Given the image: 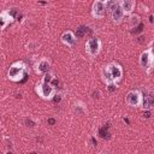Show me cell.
Returning <instances> with one entry per match:
<instances>
[{
  "instance_id": "cell-3",
  "label": "cell",
  "mask_w": 154,
  "mask_h": 154,
  "mask_svg": "<svg viewBox=\"0 0 154 154\" xmlns=\"http://www.w3.org/2000/svg\"><path fill=\"white\" fill-rule=\"evenodd\" d=\"M25 72H26V65L23 61H16L10 66L7 77L12 82H20L25 76Z\"/></svg>"
},
{
  "instance_id": "cell-11",
  "label": "cell",
  "mask_w": 154,
  "mask_h": 154,
  "mask_svg": "<svg viewBox=\"0 0 154 154\" xmlns=\"http://www.w3.org/2000/svg\"><path fill=\"white\" fill-rule=\"evenodd\" d=\"M61 42L64 45H66L67 47H72L76 43V36L72 31H65L61 35Z\"/></svg>"
},
{
  "instance_id": "cell-19",
  "label": "cell",
  "mask_w": 154,
  "mask_h": 154,
  "mask_svg": "<svg viewBox=\"0 0 154 154\" xmlns=\"http://www.w3.org/2000/svg\"><path fill=\"white\" fill-rule=\"evenodd\" d=\"M60 100H61V95L60 94H55L54 97H53V101L54 102H60Z\"/></svg>"
},
{
  "instance_id": "cell-8",
  "label": "cell",
  "mask_w": 154,
  "mask_h": 154,
  "mask_svg": "<svg viewBox=\"0 0 154 154\" xmlns=\"http://www.w3.org/2000/svg\"><path fill=\"white\" fill-rule=\"evenodd\" d=\"M124 16H125V13H124V11L120 6V2L113 4L112 7H111V18H112L113 23H117V24L120 23L123 20Z\"/></svg>"
},
{
  "instance_id": "cell-4",
  "label": "cell",
  "mask_w": 154,
  "mask_h": 154,
  "mask_svg": "<svg viewBox=\"0 0 154 154\" xmlns=\"http://www.w3.org/2000/svg\"><path fill=\"white\" fill-rule=\"evenodd\" d=\"M140 65L147 73H150V71L154 69V53L152 48H148L141 53Z\"/></svg>"
},
{
  "instance_id": "cell-2",
  "label": "cell",
  "mask_w": 154,
  "mask_h": 154,
  "mask_svg": "<svg viewBox=\"0 0 154 154\" xmlns=\"http://www.w3.org/2000/svg\"><path fill=\"white\" fill-rule=\"evenodd\" d=\"M35 91L36 94L43 99V100H53L54 95L57 94L55 91V87L51 83V82H46V81H41L38 83H36L35 85Z\"/></svg>"
},
{
  "instance_id": "cell-13",
  "label": "cell",
  "mask_w": 154,
  "mask_h": 154,
  "mask_svg": "<svg viewBox=\"0 0 154 154\" xmlns=\"http://www.w3.org/2000/svg\"><path fill=\"white\" fill-rule=\"evenodd\" d=\"M119 2H120V6H122L125 16L132 13V11L135 8V0H120Z\"/></svg>"
},
{
  "instance_id": "cell-21",
  "label": "cell",
  "mask_w": 154,
  "mask_h": 154,
  "mask_svg": "<svg viewBox=\"0 0 154 154\" xmlns=\"http://www.w3.org/2000/svg\"><path fill=\"white\" fill-rule=\"evenodd\" d=\"M54 123H55V120H54V119H52V118H51V119H48V124H52V125H53Z\"/></svg>"
},
{
  "instance_id": "cell-6",
  "label": "cell",
  "mask_w": 154,
  "mask_h": 154,
  "mask_svg": "<svg viewBox=\"0 0 154 154\" xmlns=\"http://www.w3.org/2000/svg\"><path fill=\"white\" fill-rule=\"evenodd\" d=\"M142 100H143V95L140 90H130L126 96H125V101L129 106L131 107H140L142 106Z\"/></svg>"
},
{
  "instance_id": "cell-22",
  "label": "cell",
  "mask_w": 154,
  "mask_h": 154,
  "mask_svg": "<svg viewBox=\"0 0 154 154\" xmlns=\"http://www.w3.org/2000/svg\"><path fill=\"white\" fill-rule=\"evenodd\" d=\"M143 116H144L146 118H149V117H150V113H149V112H146V113H143Z\"/></svg>"
},
{
  "instance_id": "cell-14",
  "label": "cell",
  "mask_w": 154,
  "mask_h": 154,
  "mask_svg": "<svg viewBox=\"0 0 154 154\" xmlns=\"http://www.w3.org/2000/svg\"><path fill=\"white\" fill-rule=\"evenodd\" d=\"M87 32H88V28H87V26H84V25H81V26H78V28H77L76 36H77L78 38H82V37H84V36L87 35Z\"/></svg>"
},
{
  "instance_id": "cell-23",
  "label": "cell",
  "mask_w": 154,
  "mask_h": 154,
  "mask_svg": "<svg viewBox=\"0 0 154 154\" xmlns=\"http://www.w3.org/2000/svg\"><path fill=\"white\" fill-rule=\"evenodd\" d=\"M103 1H106V2H107V1H109V0H103Z\"/></svg>"
},
{
  "instance_id": "cell-7",
  "label": "cell",
  "mask_w": 154,
  "mask_h": 154,
  "mask_svg": "<svg viewBox=\"0 0 154 154\" xmlns=\"http://www.w3.org/2000/svg\"><path fill=\"white\" fill-rule=\"evenodd\" d=\"M106 13V1L103 0H96L93 4L91 7V16L96 19H100L105 16Z\"/></svg>"
},
{
  "instance_id": "cell-18",
  "label": "cell",
  "mask_w": 154,
  "mask_h": 154,
  "mask_svg": "<svg viewBox=\"0 0 154 154\" xmlns=\"http://www.w3.org/2000/svg\"><path fill=\"white\" fill-rule=\"evenodd\" d=\"M25 125L28 126V128H32V126H35V123L31 120V119H25Z\"/></svg>"
},
{
  "instance_id": "cell-17",
  "label": "cell",
  "mask_w": 154,
  "mask_h": 154,
  "mask_svg": "<svg viewBox=\"0 0 154 154\" xmlns=\"http://www.w3.org/2000/svg\"><path fill=\"white\" fill-rule=\"evenodd\" d=\"M118 88V85H117V83H108L107 84V89H108V91H114L116 89Z\"/></svg>"
},
{
  "instance_id": "cell-1",
  "label": "cell",
  "mask_w": 154,
  "mask_h": 154,
  "mask_svg": "<svg viewBox=\"0 0 154 154\" xmlns=\"http://www.w3.org/2000/svg\"><path fill=\"white\" fill-rule=\"evenodd\" d=\"M101 76H102V79H103V82L106 84H108V83H117L123 77V69H122V66L119 64L111 63V64H108L107 66H105L102 69Z\"/></svg>"
},
{
  "instance_id": "cell-20",
  "label": "cell",
  "mask_w": 154,
  "mask_h": 154,
  "mask_svg": "<svg viewBox=\"0 0 154 154\" xmlns=\"http://www.w3.org/2000/svg\"><path fill=\"white\" fill-rule=\"evenodd\" d=\"M93 97H94V99L99 97V91H94V94H93Z\"/></svg>"
},
{
  "instance_id": "cell-10",
  "label": "cell",
  "mask_w": 154,
  "mask_h": 154,
  "mask_svg": "<svg viewBox=\"0 0 154 154\" xmlns=\"http://www.w3.org/2000/svg\"><path fill=\"white\" fill-rule=\"evenodd\" d=\"M14 17L11 14L10 11H2L1 14H0V20H1V29L5 30L7 25H10L12 22H13Z\"/></svg>"
},
{
  "instance_id": "cell-15",
  "label": "cell",
  "mask_w": 154,
  "mask_h": 154,
  "mask_svg": "<svg viewBox=\"0 0 154 154\" xmlns=\"http://www.w3.org/2000/svg\"><path fill=\"white\" fill-rule=\"evenodd\" d=\"M138 23H140V17L138 16H131V18H130V26L135 28L136 25H138Z\"/></svg>"
},
{
  "instance_id": "cell-5",
  "label": "cell",
  "mask_w": 154,
  "mask_h": 154,
  "mask_svg": "<svg viewBox=\"0 0 154 154\" xmlns=\"http://www.w3.org/2000/svg\"><path fill=\"white\" fill-rule=\"evenodd\" d=\"M101 47H102V43L97 37H91L85 42V52L90 58H95L100 53Z\"/></svg>"
},
{
  "instance_id": "cell-16",
  "label": "cell",
  "mask_w": 154,
  "mask_h": 154,
  "mask_svg": "<svg viewBox=\"0 0 154 154\" xmlns=\"http://www.w3.org/2000/svg\"><path fill=\"white\" fill-rule=\"evenodd\" d=\"M100 135H101V137L102 138H108V131H107V126H102L101 129H100Z\"/></svg>"
},
{
  "instance_id": "cell-12",
  "label": "cell",
  "mask_w": 154,
  "mask_h": 154,
  "mask_svg": "<svg viewBox=\"0 0 154 154\" xmlns=\"http://www.w3.org/2000/svg\"><path fill=\"white\" fill-rule=\"evenodd\" d=\"M154 107V95L148 93L143 96V100H142V108L144 111H149L150 108Z\"/></svg>"
},
{
  "instance_id": "cell-9",
  "label": "cell",
  "mask_w": 154,
  "mask_h": 154,
  "mask_svg": "<svg viewBox=\"0 0 154 154\" xmlns=\"http://www.w3.org/2000/svg\"><path fill=\"white\" fill-rule=\"evenodd\" d=\"M49 67H51L49 60H47L46 58H42V59L36 64V66H35V72H36L37 75H46V73L48 72Z\"/></svg>"
}]
</instances>
